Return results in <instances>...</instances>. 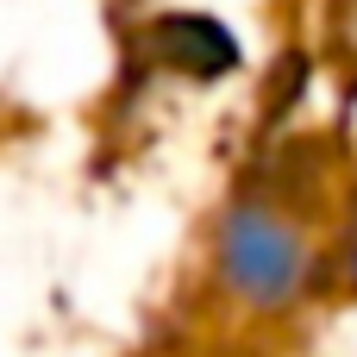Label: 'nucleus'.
<instances>
[{"label":"nucleus","instance_id":"obj_1","mask_svg":"<svg viewBox=\"0 0 357 357\" xmlns=\"http://www.w3.org/2000/svg\"><path fill=\"white\" fill-rule=\"evenodd\" d=\"M220 264H226L232 289L251 295V301H289V289L301 282V245H295L264 207H238V213L226 220Z\"/></svg>","mask_w":357,"mask_h":357},{"label":"nucleus","instance_id":"obj_2","mask_svg":"<svg viewBox=\"0 0 357 357\" xmlns=\"http://www.w3.org/2000/svg\"><path fill=\"white\" fill-rule=\"evenodd\" d=\"M157 50L163 63H182L188 75H220L238 63V44L220 19H201V13H182V19H163L157 25Z\"/></svg>","mask_w":357,"mask_h":357}]
</instances>
